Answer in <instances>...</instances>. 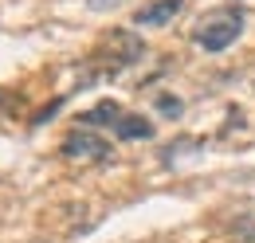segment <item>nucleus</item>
<instances>
[{
    "mask_svg": "<svg viewBox=\"0 0 255 243\" xmlns=\"http://www.w3.org/2000/svg\"><path fill=\"white\" fill-rule=\"evenodd\" d=\"M244 24H248V20H244V12H240V8H232V4L212 8V12H204V16L196 20V28H192V43L216 55V51L232 47V43L240 39Z\"/></svg>",
    "mask_w": 255,
    "mask_h": 243,
    "instance_id": "obj_1",
    "label": "nucleus"
},
{
    "mask_svg": "<svg viewBox=\"0 0 255 243\" xmlns=\"http://www.w3.org/2000/svg\"><path fill=\"white\" fill-rule=\"evenodd\" d=\"M157 110H161V114H173V118H177V114H181V98H169V94H165V98H157Z\"/></svg>",
    "mask_w": 255,
    "mask_h": 243,
    "instance_id": "obj_6",
    "label": "nucleus"
},
{
    "mask_svg": "<svg viewBox=\"0 0 255 243\" xmlns=\"http://www.w3.org/2000/svg\"><path fill=\"white\" fill-rule=\"evenodd\" d=\"M122 118H126V110H122L114 98H102V102H95L91 110L79 114L83 129H95V125H110V129H118V122H122Z\"/></svg>",
    "mask_w": 255,
    "mask_h": 243,
    "instance_id": "obj_4",
    "label": "nucleus"
},
{
    "mask_svg": "<svg viewBox=\"0 0 255 243\" xmlns=\"http://www.w3.org/2000/svg\"><path fill=\"white\" fill-rule=\"evenodd\" d=\"M122 141H149L153 137V122L141 118V114H126V118L118 122V129H114Z\"/></svg>",
    "mask_w": 255,
    "mask_h": 243,
    "instance_id": "obj_5",
    "label": "nucleus"
},
{
    "mask_svg": "<svg viewBox=\"0 0 255 243\" xmlns=\"http://www.w3.org/2000/svg\"><path fill=\"white\" fill-rule=\"evenodd\" d=\"M185 12V0H149L133 12V28H165Z\"/></svg>",
    "mask_w": 255,
    "mask_h": 243,
    "instance_id": "obj_3",
    "label": "nucleus"
},
{
    "mask_svg": "<svg viewBox=\"0 0 255 243\" xmlns=\"http://www.w3.org/2000/svg\"><path fill=\"white\" fill-rule=\"evenodd\" d=\"M67 161H110V145H106V137H98L95 129H71L63 137V145H59Z\"/></svg>",
    "mask_w": 255,
    "mask_h": 243,
    "instance_id": "obj_2",
    "label": "nucleus"
}]
</instances>
